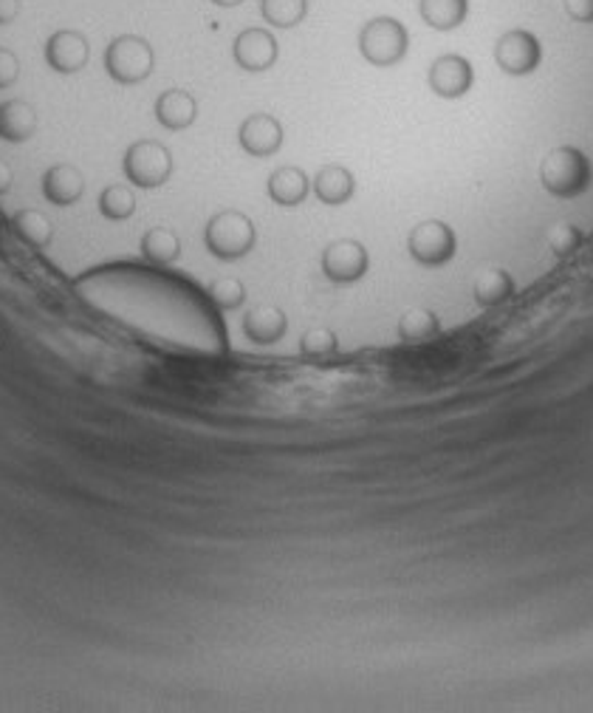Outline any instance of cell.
I'll use <instances>...</instances> for the list:
<instances>
[{"label": "cell", "mask_w": 593, "mask_h": 713, "mask_svg": "<svg viewBox=\"0 0 593 713\" xmlns=\"http://www.w3.org/2000/svg\"><path fill=\"white\" fill-rule=\"evenodd\" d=\"M91 60V43L77 29H60L46 41V63L57 75H80Z\"/></svg>", "instance_id": "cell-10"}, {"label": "cell", "mask_w": 593, "mask_h": 713, "mask_svg": "<svg viewBox=\"0 0 593 713\" xmlns=\"http://www.w3.org/2000/svg\"><path fill=\"white\" fill-rule=\"evenodd\" d=\"M494 60H498L500 71L512 77H526L540 66L543 46L537 34H532L528 29H509L506 34H500L498 46H494Z\"/></svg>", "instance_id": "cell-7"}, {"label": "cell", "mask_w": 593, "mask_h": 713, "mask_svg": "<svg viewBox=\"0 0 593 713\" xmlns=\"http://www.w3.org/2000/svg\"><path fill=\"white\" fill-rule=\"evenodd\" d=\"M156 52L139 34H119L105 46V71L119 86H139L153 75Z\"/></svg>", "instance_id": "cell-4"}, {"label": "cell", "mask_w": 593, "mask_h": 713, "mask_svg": "<svg viewBox=\"0 0 593 713\" xmlns=\"http://www.w3.org/2000/svg\"><path fill=\"white\" fill-rule=\"evenodd\" d=\"M421 21L438 32H453L467 21L469 0H419Z\"/></svg>", "instance_id": "cell-19"}, {"label": "cell", "mask_w": 593, "mask_h": 713, "mask_svg": "<svg viewBox=\"0 0 593 713\" xmlns=\"http://www.w3.org/2000/svg\"><path fill=\"white\" fill-rule=\"evenodd\" d=\"M139 249L147 263H153V267H170V263L179 261L181 256V238L175 236L173 229L153 227L141 236Z\"/></svg>", "instance_id": "cell-20"}, {"label": "cell", "mask_w": 593, "mask_h": 713, "mask_svg": "<svg viewBox=\"0 0 593 713\" xmlns=\"http://www.w3.org/2000/svg\"><path fill=\"white\" fill-rule=\"evenodd\" d=\"M21 14V0H0V26L12 23Z\"/></svg>", "instance_id": "cell-31"}, {"label": "cell", "mask_w": 593, "mask_h": 713, "mask_svg": "<svg viewBox=\"0 0 593 713\" xmlns=\"http://www.w3.org/2000/svg\"><path fill=\"white\" fill-rule=\"evenodd\" d=\"M207 295L220 312H232V309H240V306H243V301H247V286H243L238 278L227 275V278H218V281L209 283Z\"/></svg>", "instance_id": "cell-26"}, {"label": "cell", "mask_w": 593, "mask_h": 713, "mask_svg": "<svg viewBox=\"0 0 593 713\" xmlns=\"http://www.w3.org/2000/svg\"><path fill=\"white\" fill-rule=\"evenodd\" d=\"M562 7L573 23H593V0H562Z\"/></svg>", "instance_id": "cell-30"}, {"label": "cell", "mask_w": 593, "mask_h": 713, "mask_svg": "<svg viewBox=\"0 0 593 713\" xmlns=\"http://www.w3.org/2000/svg\"><path fill=\"white\" fill-rule=\"evenodd\" d=\"M240 148L254 159H269L283 148V125L272 114H249L238 128Z\"/></svg>", "instance_id": "cell-11"}, {"label": "cell", "mask_w": 593, "mask_h": 713, "mask_svg": "<svg viewBox=\"0 0 593 713\" xmlns=\"http://www.w3.org/2000/svg\"><path fill=\"white\" fill-rule=\"evenodd\" d=\"M337 349H340V340H337V335H333L331 329H326V326H313L300 340V351L306 356H311V360H322V356L337 354Z\"/></svg>", "instance_id": "cell-27"}, {"label": "cell", "mask_w": 593, "mask_h": 713, "mask_svg": "<svg viewBox=\"0 0 593 713\" xmlns=\"http://www.w3.org/2000/svg\"><path fill=\"white\" fill-rule=\"evenodd\" d=\"M18 77H21V63H18V57H14L9 48H0V91L14 86Z\"/></svg>", "instance_id": "cell-29"}, {"label": "cell", "mask_w": 593, "mask_h": 713, "mask_svg": "<svg viewBox=\"0 0 593 713\" xmlns=\"http://www.w3.org/2000/svg\"><path fill=\"white\" fill-rule=\"evenodd\" d=\"M582 229L573 227V224L568 222H560L557 227H551V233H548V247H551L554 256H571V252H577V249L582 247Z\"/></svg>", "instance_id": "cell-28"}, {"label": "cell", "mask_w": 593, "mask_h": 713, "mask_svg": "<svg viewBox=\"0 0 593 713\" xmlns=\"http://www.w3.org/2000/svg\"><path fill=\"white\" fill-rule=\"evenodd\" d=\"M269 199L281 207H300L311 193V179L297 165H283L269 176Z\"/></svg>", "instance_id": "cell-15"}, {"label": "cell", "mask_w": 593, "mask_h": 713, "mask_svg": "<svg viewBox=\"0 0 593 713\" xmlns=\"http://www.w3.org/2000/svg\"><path fill=\"white\" fill-rule=\"evenodd\" d=\"M204 244H207L209 256L218 261H240L258 244V229H254L252 218L240 210H220L207 222L204 229Z\"/></svg>", "instance_id": "cell-1"}, {"label": "cell", "mask_w": 593, "mask_h": 713, "mask_svg": "<svg viewBox=\"0 0 593 713\" xmlns=\"http://www.w3.org/2000/svg\"><path fill=\"white\" fill-rule=\"evenodd\" d=\"M360 55L365 57L370 66L376 68H394L407 57L410 48V32L401 21L390 18V14H379L370 18L365 26L360 29Z\"/></svg>", "instance_id": "cell-2"}, {"label": "cell", "mask_w": 593, "mask_h": 713, "mask_svg": "<svg viewBox=\"0 0 593 713\" xmlns=\"http://www.w3.org/2000/svg\"><path fill=\"white\" fill-rule=\"evenodd\" d=\"M43 195L54 207H71L85 195V173L77 165H52L43 173Z\"/></svg>", "instance_id": "cell-13"}, {"label": "cell", "mask_w": 593, "mask_h": 713, "mask_svg": "<svg viewBox=\"0 0 593 713\" xmlns=\"http://www.w3.org/2000/svg\"><path fill=\"white\" fill-rule=\"evenodd\" d=\"M12 227L18 233L23 244H28L32 249H48L54 238V227L41 210H21L18 216L12 218Z\"/></svg>", "instance_id": "cell-22"}, {"label": "cell", "mask_w": 593, "mask_h": 713, "mask_svg": "<svg viewBox=\"0 0 593 713\" xmlns=\"http://www.w3.org/2000/svg\"><path fill=\"white\" fill-rule=\"evenodd\" d=\"M232 57L238 63V68L258 75V71H269L277 63L281 46H277V37L269 29L249 26L235 37Z\"/></svg>", "instance_id": "cell-9"}, {"label": "cell", "mask_w": 593, "mask_h": 713, "mask_svg": "<svg viewBox=\"0 0 593 713\" xmlns=\"http://www.w3.org/2000/svg\"><path fill=\"white\" fill-rule=\"evenodd\" d=\"M37 134V114L28 102L9 100L0 105V139L26 142Z\"/></svg>", "instance_id": "cell-18"}, {"label": "cell", "mask_w": 593, "mask_h": 713, "mask_svg": "<svg viewBox=\"0 0 593 713\" xmlns=\"http://www.w3.org/2000/svg\"><path fill=\"white\" fill-rule=\"evenodd\" d=\"M288 331V317L281 306H258L243 317V335L258 346H272Z\"/></svg>", "instance_id": "cell-17"}, {"label": "cell", "mask_w": 593, "mask_h": 713, "mask_svg": "<svg viewBox=\"0 0 593 713\" xmlns=\"http://www.w3.org/2000/svg\"><path fill=\"white\" fill-rule=\"evenodd\" d=\"M153 114L161 128L184 131L190 128L195 122V116H198V102H195V97L190 94V91H184V88H167V91L159 94V100H156Z\"/></svg>", "instance_id": "cell-14"}, {"label": "cell", "mask_w": 593, "mask_h": 713, "mask_svg": "<svg viewBox=\"0 0 593 713\" xmlns=\"http://www.w3.org/2000/svg\"><path fill=\"white\" fill-rule=\"evenodd\" d=\"M591 179L593 168L588 162V156L582 150L571 148V145L554 148L540 165L543 188L557 199H573V195L585 193Z\"/></svg>", "instance_id": "cell-3"}, {"label": "cell", "mask_w": 593, "mask_h": 713, "mask_svg": "<svg viewBox=\"0 0 593 713\" xmlns=\"http://www.w3.org/2000/svg\"><path fill=\"white\" fill-rule=\"evenodd\" d=\"M427 82L433 88V94L444 97V100H460L475 82L472 63L460 55H441L430 66Z\"/></svg>", "instance_id": "cell-12"}, {"label": "cell", "mask_w": 593, "mask_h": 713, "mask_svg": "<svg viewBox=\"0 0 593 713\" xmlns=\"http://www.w3.org/2000/svg\"><path fill=\"white\" fill-rule=\"evenodd\" d=\"M122 173L134 188L156 190L170 182V176H173V154L156 139H136L125 150Z\"/></svg>", "instance_id": "cell-5"}, {"label": "cell", "mask_w": 593, "mask_h": 713, "mask_svg": "<svg viewBox=\"0 0 593 713\" xmlns=\"http://www.w3.org/2000/svg\"><path fill=\"white\" fill-rule=\"evenodd\" d=\"M100 213L107 222H127L136 213V195L127 184H107L100 193Z\"/></svg>", "instance_id": "cell-25"}, {"label": "cell", "mask_w": 593, "mask_h": 713, "mask_svg": "<svg viewBox=\"0 0 593 713\" xmlns=\"http://www.w3.org/2000/svg\"><path fill=\"white\" fill-rule=\"evenodd\" d=\"M367 267H370V256L367 249L362 247L354 238H340V241H331L322 252V272H326L328 281L333 283H356L365 278Z\"/></svg>", "instance_id": "cell-8"}, {"label": "cell", "mask_w": 593, "mask_h": 713, "mask_svg": "<svg viewBox=\"0 0 593 713\" xmlns=\"http://www.w3.org/2000/svg\"><path fill=\"white\" fill-rule=\"evenodd\" d=\"M215 7H224V9H232V7H240L243 0H213Z\"/></svg>", "instance_id": "cell-33"}, {"label": "cell", "mask_w": 593, "mask_h": 713, "mask_svg": "<svg viewBox=\"0 0 593 713\" xmlns=\"http://www.w3.org/2000/svg\"><path fill=\"white\" fill-rule=\"evenodd\" d=\"M311 190L328 207H342L354 199L356 179L345 165H326V168H320V173L313 176Z\"/></svg>", "instance_id": "cell-16"}, {"label": "cell", "mask_w": 593, "mask_h": 713, "mask_svg": "<svg viewBox=\"0 0 593 713\" xmlns=\"http://www.w3.org/2000/svg\"><path fill=\"white\" fill-rule=\"evenodd\" d=\"M399 337L404 343H427L433 337L441 335V320L433 309L415 306V309L404 312L399 320Z\"/></svg>", "instance_id": "cell-21"}, {"label": "cell", "mask_w": 593, "mask_h": 713, "mask_svg": "<svg viewBox=\"0 0 593 713\" xmlns=\"http://www.w3.org/2000/svg\"><path fill=\"white\" fill-rule=\"evenodd\" d=\"M472 295L475 301L480 303V306H500L503 301H509V297L514 295V281L509 272L503 270H489V272H480L478 281H475L472 286Z\"/></svg>", "instance_id": "cell-23"}, {"label": "cell", "mask_w": 593, "mask_h": 713, "mask_svg": "<svg viewBox=\"0 0 593 713\" xmlns=\"http://www.w3.org/2000/svg\"><path fill=\"white\" fill-rule=\"evenodd\" d=\"M12 188V168L7 162H0V195Z\"/></svg>", "instance_id": "cell-32"}, {"label": "cell", "mask_w": 593, "mask_h": 713, "mask_svg": "<svg viewBox=\"0 0 593 713\" xmlns=\"http://www.w3.org/2000/svg\"><path fill=\"white\" fill-rule=\"evenodd\" d=\"M263 21L274 29H294L306 21L308 0H261Z\"/></svg>", "instance_id": "cell-24"}, {"label": "cell", "mask_w": 593, "mask_h": 713, "mask_svg": "<svg viewBox=\"0 0 593 713\" xmlns=\"http://www.w3.org/2000/svg\"><path fill=\"white\" fill-rule=\"evenodd\" d=\"M407 249H410L413 261H419L421 267H444V263L455 258L458 238H455L449 224L433 218V222H421L410 229Z\"/></svg>", "instance_id": "cell-6"}]
</instances>
